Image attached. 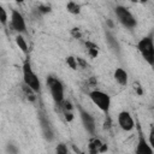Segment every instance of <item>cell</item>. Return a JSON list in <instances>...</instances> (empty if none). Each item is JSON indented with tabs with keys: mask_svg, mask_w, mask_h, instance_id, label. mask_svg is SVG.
Masks as SVG:
<instances>
[{
	"mask_svg": "<svg viewBox=\"0 0 154 154\" xmlns=\"http://www.w3.org/2000/svg\"><path fill=\"white\" fill-rule=\"evenodd\" d=\"M70 32H71V35H72L73 38H81L82 37V32H81V30L78 28H72Z\"/></svg>",
	"mask_w": 154,
	"mask_h": 154,
	"instance_id": "obj_20",
	"label": "cell"
},
{
	"mask_svg": "<svg viewBox=\"0 0 154 154\" xmlns=\"http://www.w3.org/2000/svg\"><path fill=\"white\" fill-rule=\"evenodd\" d=\"M101 144H102V142H101L99 138L93 137V138L90 140V142H89V146H88V147H89V152L93 153V154L99 153V149H100Z\"/></svg>",
	"mask_w": 154,
	"mask_h": 154,
	"instance_id": "obj_12",
	"label": "cell"
},
{
	"mask_svg": "<svg viewBox=\"0 0 154 154\" xmlns=\"http://www.w3.org/2000/svg\"><path fill=\"white\" fill-rule=\"evenodd\" d=\"M16 1H17V2H19V4H20V2H23V1H24V0H16Z\"/></svg>",
	"mask_w": 154,
	"mask_h": 154,
	"instance_id": "obj_31",
	"label": "cell"
},
{
	"mask_svg": "<svg viewBox=\"0 0 154 154\" xmlns=\"http://www.w3.org/2000/svg\"><path fill=\"white\" fill-rule=\"evenodd\" d=\"M66 10L72 14H79L81 13V6L75 1H69L66 4Z\"/></svg>",
	"mask_w": 154,
	"mask_h": 154,
	"instance_id": "obj_14",
	"label": "cell"
},
{
	"mask_svg": "<svg viewBox=\"0 0 154 154\" xmlns=\"http://www.w3.org/2000/svg\"><path fill=\"white\" fill-rule=\"evenodd\" d=\"M91 101L94 102V105H96L102 112L105 113H108L109 111V106H111V97L101 91V90H93L90 94H89Z\"/></svg>",
	"mask_w": 154,
	"mask_h": 154,
	"instance_id": "obj_4",
	"label": "cell"
},
{
	"mask_svg": "<svg viewBox=\"0 0 154 154\" xmlns=\"http://www.w3.org/2000/svg\"><path fill=\"white\" fill-rule=\"evenodd\" d=\"M16 43H17V46L19 47V49H20L24 54L28 53V43H26L25 38H24L22 35H17V36H16Z\"/></svg>",
	"mask_w": 154,
	"mask_h": 154,
	"instance_id": "obj_13",
	"label": "cell"
},
{
	"mask_svg": "<svg viewBox=\"0 0 154 154\" xmlns=\"http://www.w3.org/2000/svg\"><path fill=\"white\" fill-rule=\"evenodd\" d=\"M130 1H132V2H137L138 0H130Z\"/></svg>",
	"mask_w": 154,
	"mask_h": 154,
	"instance_id": "obj_32",
	"label": "cell"
},
{
	"mask_svg": "<svg viewBox=\"0 0 154 154\" xmlns=\"http://www.w3.org/2000/svg\"><path fill=\"white\" fill-rule=\"evenodd\" d=\"M64 116H65V119H66L67 122H72V119H73V114H72L71 111H64Z\"/></svg>",
	"mask_w": 154,
	"mask_h": 154,
	"instance_id": "obj_24",
	"label": "cell"
},
{
	"mask_svg": "<svg viewBox=\"0 0 154 154\" xmlns=\"http://www.w3.org/2000/svg\"><path fill=\"white\" fill-rule=\"evenodd\" d=\"M22 70H23V81H24V84H26L28 87H30L35 93H38L40 91V87H41L40 79L36 76V73L32 71L29 59H26L23 63Z\"/></svg>",
	"mask_w": 154,
	"mask_h": 154,
	"instance_id": "obj_2",
	"label": "cell"
},
{
	"mask_svg": "<svg viewBox=\"0 0 154 154\" xmlns=\"http://www.w3.org/2000/svg\"><path fill=\"white\" fill-rule=\"evenodd\" d=\"M11 26H12L13 30L18 31L19 34L26 31L25 20L23 18V16L18 11H16V10H13L12 13H11Z\"/></svg>",
	"mask_w": 154,
	"mask_h": 154,
	"instance_id": "obj_6",
	"label": "cell"
},
{
	"mask_svg": "<svg viewBox=\"0 0 154 154\" xmlns=\"http://www.w3.org/2000/svg\"><path fill=\"white\" fill-rule=\"evenodd\" d=\"M7 150H8V152H12V153H17V148H13L12 144H8V146H7Z\"/></svg>",
	"mask_w": 154,
	"mask_h": 154,
	"instance_id": "obj_26",
	"label": "cell"
},
{
	"mask_svg": "<svg viewBox=\"0 0 154 154\" xmlns=\"http://www.w3.org/2000/svg\"><path fill=\"white\" fill-rule=\"evenodd\" d=\"M138 1H141V2H147L148 0H138Z\"/></svg>",
	"mask_w": 154,
	"mask_h": 154,
	"instance_id": "obj_30",
	"label": "cell"
},
{
	"mask_svg": "<svg viewBox=\"0 0 154 154\" xmlns=\"http://www.w3.org/2000/svg\"><path fill=\"white\" fill-rule=\"evenodd\" d=\"M111 126H112L111 118H109V117H106V120H105V123H103V129H105V130H109Z\"/></svg>",
	"mask_w": 154,
	"mask_h": 154,
	"instance_id": "obj_23",
	"label": "cell"
},
{
	"mask_svg": "<svg viewBox=\"0 0 154 154\" xmlns=\"http://www.w3.org/2000/svg\"><path fill=\"white\" fill-rule=\"evenodd\" d=\"M22 89H23V93L25 94V96H26V99H28L29 101H35V100H36V96H35L36 93H35L30 87H28L26 84H23Z\"/></svg>",
	"mask_w": 154,
	"mask_h": 154,
	"instance_id": "obj_15",
	"label": "cell"
},
{
	"mask_svg": "<svg viewBox=\"0 0 154 154\" xmlns=\"http://www.w3.org/2000/svg\"><path fill=\"white\" fill-rule=\"evenodd\" d=\"M66 64L72 69V70H76L77 69V61H76V58L72 57V55H69L66 58Z\"/></svg>",
	"mask_w": 154,
	"mask_h": 154,
	"instance_id": "obj_18",
	"label": "cell"
},
{
	"mask_svg": "<svg viewBox=\"0 0 154 154\" xmlns=\"http://www.w3.org/2000/svg\"><path fill=\"white\" fill-rule=\"evenodd\" d=\"M41 125H42V131H43V135H45L46 140L52 141L53 140V132H52V129L49 126V123H46L45 119L41 118Z\"/></svg>",
	"mask_w": 154,
	"mask_h": 154,
	"instance_id": "obj_11",
	"label": "cell"
},
{
	"mask_svg": "<svg viewBox=\"0 0 154 154\" xmlns=\"http://www.w3.org/2000/svg\"><path fill=\"white\" fill-rule=\"evenodd\" d=\"M107 23H108V25H109V26H112V25H113V24H112V22H111V20H107Z\"/></svg>",
	"mask_w": 154,
	"mask_h": 154,
	"instance_id": "obj_29",
	"label": "cell"
},
{
	"mask_svg": "<svg viewBox=\"0 0 154 154\" xmlns=\"http://www.w3.org/2000/svg\"><path fill=\"white\" fill-rule=\"evenodd\" d=\"M137 49L140 51L141 55L149 65L154 64V45H153L152 35L142 37L137 43Z\"/></svg>",
	"mask_w": 154,
	"mask_h": 154,
	"instance_id": "obj_1",
	"label": "cell"
},
{
	"mask_svg": "<svg viewBox=\"0 0 154 154\" xmlns=\"http://www.w3.org/2000/svg\"><path fill=\"white\" fill-rule=\"evenodd\" d=\"M78 109H79V116H81V120H82V124H83L84 129L90 135H94L95 134V120H94V118L87 111H84L82 107H78Z\"/></svg>",
	"mask_w": 154,
	"mask_h": 154,
	"instance_id": "obj_7",
	"label": "cell"
},
{
	"mask_svg": "<svg viewBox=\"0 0 154 154\" xmlns=\"http://www.w3.org/2000/svg\"><path fill=\"white\" fill-rule=\"evenodd\" d=\"M118 124L124 131H131L135 126V123H134L131 114L126 111H123L118 114Z\"/></svg>",
	"mask_w": 154,
	"mask_h": 154,
	"instance_id": "obj_8",
	"label": "cell"
},
{
	"mask_svg": "<svg viewBox=\"0 0 154 154\" xmlns=\"http://www.w3.org/2000/svg\"><path fill=\"white\" fill-rule=\"evenodd\" d=\"M136 153L137 154H153L154 153V148L149 144V142L144 138V136L141 132H140L138 143L136 147Z\"/></svg>",
	"mask_w": 154,
	"mask_h": 154,
	"instance_id": "obj_9",
	"label": "cell"
},
{
	"mask_svg": "<svg viewBox=\"0 0 154 154\" xmlns=\"http://www.w3.org/2000/svg\"><path fill=\"white\" fill-rule=\"evenodd\" d=\"M0 23L2 25L7 24V12H6V10L1 5H0Z\"/></svg>",
	"mask_w": 154,
	"mask_h": 154,
	"instance_id": "obj_17",
	"label": "cell"
},
{
	"mask_svg": "<svg viewBox=\"0 0 154 154\" xmlns=\"http://www.w3.org/2000/svg\"><path fill=\"white\" fill-rule=\"evenodd\" d=\"M37 11H38L40 13H42V14H46V13L51 12V7L47 6V5H40V6L37 7Z\"/></svg>",
	"mask_w": 154,
	"mask_h": 154,
	"instance_id": "obj_21",
	"label": "cell"
},
{
	"mask_svg": "<svg viewBox=\"0 0 154 154\" xmlns=\"http://www.w3.org/2000/svg\"><path fill=\"white\" fill-rule=\"evenodd\" d=\"M114 79L120 84V85H126L128 84V73L124 69L118 67L114 71Z\"/></svg>",
	"mask_w": 154,
	"mask_h": 154,
	"instance_id": "obj_10",
	"label": "cell"
},
{
	"mask_svg": "<svg viewBox=\"0 0 154 154\" xmlns=\"http://www.w3.org/2000/svg\"><path fill=\"white\" fill-rule=\"evenodd\" d=\"M76 61H77V67H78V65H79L81 67H85V66H87V63H85L82 58H79V57L76 58Z\"/></svg>",
	"mask_w": 154,
	"mask_h": 154,
	"instance_id": "obj_25",
	"label": "cell"
},
{
	"mask_svg": "<svg viewBox=\"0 0 154 154\" xmlns=\"http://www.w3.org/2000/svg\"><path fill=\"white\" fill-rule=\"evenodd\" d=\"M107 150V144H101V147H100V149H99V153H103V152H106Z\"/></svg>",
	"mask_w": 154,
	"mask_h": 154,
	"instance_id": "obj_27",
	"label": "cell"
},
{
	"mask_svg": "<svg viewBox=\"0 0 154 154\" xmlns=\"http://www.w3.org/2000/svg\"><path fill=\"white\" fill-rule=\"evenodd\" d=\"M114 12H116V16H117L118 20L124 26H126L129 29H132V28L136 26V19H135V17L132 16V13L126 7H124V6H117L116 10H114Z\"/></svg>",
	"mask_w": 154,
	"mask_h": 154,
	"instance_id": "obj_5",
	"label": "cell"
},
{
	"mask_svg": "<svg viewBox=\"0 0 154 154\" xmlns=\"http://www.w3.org/2000/svg\"><path fill=\"white\" fill-rule=\"evenodd\" d=\"M88 54H89L91 58H96L97 54H99L97 47H90V48H88Z\"/></svg>",
	"mask_w": 154,
	"mask_h": 154,
	"instance_id": "obj_22",
	"label": "cell"
},
{
	"mask_svg": "<svg viewBox=\"0 0 154 154\" xmlns=\"http://www.w3.org/2000/svg\"><path fill=\"white\" fill-rule=\"evenodd\" d=\"M136 89H137V94L141 95V94H142V89H141V87H140L138 84H136Z\"/></svg>",
	"mask_w": 154,
	"mask_h": 154,
	"instance_id": "obj_28",
	"label": "cell"
},
{
	"mask_svg": "<svg viewBox=\"0 0 154 154\" xmlns=\"http://www.w3.org/2000/svg\"><path fill=\"white\" fill-rule=\"evenodd\" d=\"M106 37H107V42H108V45L111 46V48L118 52V51H119V43L117 42V40H116L109 32H106Z\"/></svg>",
	"mask_w": 154,
	"mask_h": 154,
	"instance_id": "obj_16",
	"label": "cell"
},
{
	"mask_svg": "<svg viewBox=\"0 0 154 154\" xmlns=\"http://www.w3.org/2000/svg\"><path fill=\"white\" fill-rule=\"evenodd\" d=\"M46 83L51 90V94H52L54 102L59 106L64 100V85H63V83L53 76H48L46 79Z\"/></svg>",
	"mask_w": 154,
	"mask_h": 154,
	"instance_id": "obj_3",
	"label": "cell"
},
{
	"mask_svg": "<svg viewBox=\"0 0 154 154\" xmlns=\"http://www.w3.org/2000/svg\"><path fill=\"white\" fill-rule=\"evenodd\" d=\"M55 152L58 153V154H67V147H66V144H64V143H60V144H58L57 146V148H55Z\"/></svg>",
	"mask_w": 154,
	"mask_h": 154,
	"instance_id": "obj_19",
	"label": "cell"
}]
</instances>
